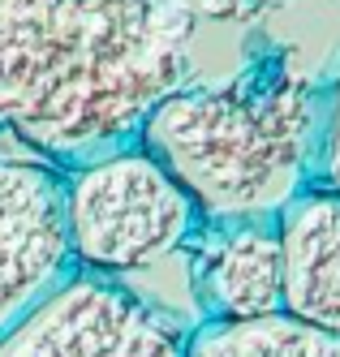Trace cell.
<instances>
[{
	"instance_id": "1",
	"label": "cell",
	"mask_w": 340,
	"mask_h": 357,
	"mask_svg": "<svg viewBox=\"0 0 340 357\" xmlns=\"http://www.w3.org/2000/svg\"><path fill=\"white\" fill-rule=\"evenodd\" d=\"M177 0H0V125L61 164L125 151L190 86Z\"/></svg>"
},
{
	"instance_id": "2",
	"label": "cell",
	"mask_w": 340,
	"mask_h": 357,
	"mask_svg": "<svg viewBox=\"0 0 340 357\" xmlns=\"http://www.w3.org/2000/svg\"><path fill=\"white\" fill-rule=\"evenodd\" d=\"M327 99L284 61L232 86H181L142 125V146L202 220H276L319 164Z\"/></svg>"
},
{
	"instance_id": "3",
	"label": "cell",
	"mask_w": 340,
	"mask_h": 357,
	"mask_svg": "<svg viewBox=\"0 0 340 357\" xmlns=\"http://www.w3.org/2000/svg\"><path fill=\"white\" fill-rule=\"evenodd\" d=\"M194 202L168 168L138 151H112L77 164L65 181V237L73 263L99 275L138 271L168 259L194 233Z\"/></svg>"
},
{
	"instance_id": "4",
	"label": "cell",
	"mask_w": 340,
	"mask_h": 357,
	"mask_svg": "<svg viewBox=\"0 0 340 357\" xmlns=\"http://www.w3.org/2000/svg\"><path fill=\"white\" fill-rule=\"evenodd\" d=\"M190 336L99 271H69L5 336L0 357H186Z\"/></svg>"
},
{
	"instance_id": "5",
	"label": "cell",
	"mask_w": 340,
	"mask_h": 357,
	"mask_svg": "<svg viewBox=\"0 0 340 357\" xmlns=\"http://www.w3.org/2000/svg\"><path fill=\"white\" fill-rule=\"evenodd\" d=\"M73 271L65 237V176L0 160V336Z\"/></svg>"
},
{
	"instance_id": "6",
	"label": "cell",
	"mask_w": 340,
	"mask_h": 357,
	"mask_svg": "<svg viewBox=\"0 0 340 357\" xmlns=\"http://www.w3.org/2000/svg\"><path fill=\"white\" fill-rule=\"evenodd\" d=\"M181 245L207 323L284 314V250L276 220H207Z\"/></svg>"
},
{
	"instance_id": "7",
	"label": "cell",
	"mask_w": 340,
	"mask_h": 357,
	"mask_svg": "<svg viewBox=\"0 0 340 357\" xmlns=\"http://www.w3.org/2000/svg\"><path fill=\"white\" fill-rule=\"evenodd\" d=\"M284 250V314L340 336V194L302 190L276 215Z\"/></svg>"
},
{
	"instance_id": "8",
	"label": "cell",
	"mask_w": 340,
	"mask_h": 357,
	"mask_svg": "<svg viewBox=\"0 0 340 357\" xmlns=\"http://www.w3.org/2000/svg\"><path fill=\"white\" fill-rule=\"evenodd\" d=\"M186 357H340V336L289 314L254 323H202L190 336Z\"/></svg>"
},
{
	"instance_id": "9",
	"label": "cell",
	"mask_w": 340,
	"mask_h": 357,
	"mask_svg": "<svg viewBox=\"0 0 340 357\" xmlns=\"http://www.w3.org/2000/svg\"><path fill=\"white\" fill-rule=\"evenodd\" d=\"M319 190H336L340 194V82L327 95V108H323V138H319Z\"/></svg>"
},
{
	"instance_id": "10",
	"label": "cell",
	"mask_w": 340,
	"mask_h": 357,
	"mask_svg": "<svg viewBox=\"0 0 340 357\" xmlns=\"http://www.w3.org/2000/svg\"><path fill=\"white\" fill-rule=\"evenodd\" d=\"M190 17H212V22H246L254 13H263L276 0H177Z\"/></svg>"
}]
</instances>
